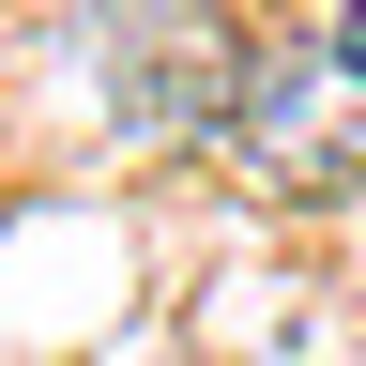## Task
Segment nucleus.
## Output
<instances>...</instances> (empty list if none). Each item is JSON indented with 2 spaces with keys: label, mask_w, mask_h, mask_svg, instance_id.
I'll return each mask as SVG.
<instances>
[{
  "label": "nucleus",
  "mask_w": 366,
  "mask_h": 366,
  "mask_svg": "<svg viewBox=\"0 0 366 366\" xmlns=\"http://www.w3.org/2000/svg\"><path fill=\"white\" fill-rule=\"evenodd\" d=\"M229 76H244V31L214 0H107V107H122V137L229 122Z\"/></svg>",
  "instance_id": "obj_2"
},
{
  "label": "nucleus",
  "mask_w": 366,
  "mask_h": 366,
  "mask_svg": "<svg viewBox=\"0 0 366 366\" xmlns=\"http://www.w3.org/2000/svg\"><path fill=\"white\" fill-rule=\"evenodd\" d=\"M214 137H229V168H244L259 199H351L366 183V76L336 46H244Z\"/></svg>",
  "instance_id": "obj_1"
},
{
  "label": "nucleus",
  "mask_w": 366,
  "mask_h": 366,
  "mask_svg": "<svg viewBox=\"0 0 366 366\" xmlns=\"http://www.w3.org/2000/svg\"><path fill=\"white\" fill-rule=\"evenodd\" d=\"M336 61H351V76H366V0H336Z\"/></svg>",
  "instance_id": "obj_3"
}]
</instances>
